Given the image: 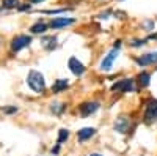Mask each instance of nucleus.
I'll return each instance as SVG.
<instances>
[{"label": "nucleus", "mask_w": 157, "mask_h": 156, "mask_svg": "<svg viewBox=\"0 0 157 156\" xmlns=\"http://www.w3.org/2000/svg\"><path fill=\"white\" fill-rule=\"evenodd\" d=\"M27 85L35 93H44L46 92V81L44 74L38 70H30L27 74Z\"/></svg>", "instance_id": "f257e3e1"}, {"label": "nucleus", "mask_w": 157, "mask_h": 156, "mask_svg": "<svg viewBox=\"0 0 157 156\" xmlns=\"http://www.w3.org/2000/svg\"><path fill=\"white\" fill-rule=\"evenodd\" d=\"M137 81L132 79V77H126V79H120V81H116L110 90L113 93H129V92H135L137 87H135Z\"/></svg>", "instance_id": "f03ea898"}, {"label": "nucleus", "mask_w": 157, "mask_h": 156, "mask_svg": "<svg viewBox=\"0 0 157 156\" xmlns=\"http://www.w3.org/2000/svg\"><path fill=\"white\" fill-rule=\"evenodd\" d=\"M113 129L120 134H129L132 131V118L126 114L118 115L113 122Z\"/></svg>", "instance_id": "7ed1b4c3"}, {"label": "nucleus", "mask_w": 157, "mask_h": 156, "mask_svg": "<svg viewBox=\"0 0 157 156\" xmlns=\"http://www.w3.org/2000/svg\"><path fill=\"white\" fill-rule=\"evenodd\" d=\"M157 120V99L149 98L145 102V112H143V122L146 125H152Z\"/></svg>", "instance_id": "20e7f679"}, {"label": "nucleus", "mask_w": 157, "mask_h": 156, "mask_svg": "<svg viewBox=\"0 0 157 156\" xmlns=\"http://www.w3.org/2000/svg\"><path fill=\"white\" fill-rule=\"evenodd\" d=\"M118 55H120V49L112 47V50L109 52V54H107L105 57L102 58V62H101V65H99V70H101V71H104V73L112 71V66H113L115 60L118 58Z\"/></svg>", "instance_id": "39448f33"}, {"label": "nucleus", "mask_w": 157, "mask_h": 156, "mask_svg": "<svg viewBox=\"0 0 157 156\" xmlns=\"http://www.w3.org/2000/svg\"><path fill=\"white\" fill-rule=\"evenodd\" d=\"M99 107H101L99 101H85L78 106V114H80V117L86 118V117H91L93 114H96L99 110Z\"/></svg>", "instance_id": "423d86ee"}, {"label": "nucleus", "mask_w": 157, "mask_h": 156, "mask_svg": "<svg viewBox=\"0 0 157 156\" xmlns=\"http://www.w3.org/2000/svg\"><path fill=\"white\" fill-rule=\"evenodd\" d=\"M134 62L138 65L140 68H146L151 66V65L157 63V50L155 52H148V54H143L138 57H134Z\"/></svg>", "instance_id": "0eeeda50"}, {"label": "nucleus", "mask_w": 157, "mask_h": 156, "mask_svg": "<svg viewBox=\"0 0 157 156\" xmlns=\"http://www.w3.org/2000/svg\"><path fill=\"white\" fill-rule=\"evenodd\" d=\"M30 43H32V36H29V35H17V36L13 38V41H11V50L13 52H19L24 47H29Z\"/></svg>", "instance_id": "6e6552de"}, {"label": "nucleus", "mask_w": 157, "mask_h": 156, "mask_svg": "<svg viewBox=\"0 0 157 156\" xmlns=\"http://www.w3.org/2000/svg\"><path fill=\"white\" fill-rule=\"evenodd\" d=\"M68 68H69V71L74 74V76H83L85 74V71H86V68H85V65L78 60L77 57H71L69 60H68Z\"/></svg>", "instance_id": "1a4fd4ad"}, {"label": "nucleus", "mask_w": 157, "mask_h": 156, "mask_svg": "<svg viewBox=\"0 0 157 156\" xmlns=\"http://www.w3.org/2000/svg\"><path fill=\"white\" fill-rule=\"evenodd\" d=\"M96 133H98V129L96 128H91V126L78 129V131H77V140H78V144H85L86 140H90L91 137H94Z\"/></svg>", "instance_id": "9d476101"}, {"label": "nucleus", "mask_w": 157, "mask_h": 156, "mask_svg": "<svg viewBox=\"0 0 157 156\" xmlns=\"http://www.w3.org/2000/svg\"><path fill=\"white\" fill-rule=\"evenodd\" d=\"M72 24H75V19H74V18H55V19L50 21L49 27L57 30V29L68 27V25H72Z\"/></svg>", "instance_id": "9b49d317"}, {"label": "nucleus", "mask_w": 157, "mask_h": 156, "mask_svg": "<svg viewBox=\"0 0 157 156\" xmlns=\"http://www.w3.org/2000/svg\"><path fill=\"white\" fill-rule=\"evenodd\" d=\"M68 88H69V81L68 79H57V81H54V84H52V93L60 95Z\"/></svg>", "instance_id": "f8f14e48"}, {"label": "nucleus", "mask_w": 157, "mask_h": 156, "mask_svg": "<svg viewBox=\"0 0 157 156\" xmlns=\"http://www.w3.org/2000/svg\"><path fill=\"white\" fill-rule=\"evenodd\" d=\"M135 81H137V84H138L140 88L149 87V84H151V73H149V71H141V73L137 76Z\"/></svg>", "instance_id": "ddd939ff"}, {"label": "nucleus", "mask_w": 157, "mask_h": 156, "mask_svg": "<svg viewBox=\"0 0 157 156\" xmlns=\"http://www.w3.org/2000/svg\"><path fill=\"white\" fill-rule=\"evenodd\" d=\"M66 109H68V104H66V102H57V101H55V102L50 104V110L54 112L55 115H61Z\"/></svg>", "instance_id": "4468645a"}, {"label": "nucleus", "mask_w": 157, "mask_h": 156, "mask_svg": "<svg viewBox=\"0 0 157 156\" xmlns=\"http://www.w3.org/2000/svg\"><path fill=\"white\" fill-rule=\"evenodd\" d=\"M49 29V25L46 22H36L35 25L30 27V32L35 33V35H41V33H46V30Z\"/></svg>", "instance_id": "2eb2a0df"}, {"label": "nucleus", "mask_w": 157, "mask_h": 156, "mask_svg": "<svg viewBox=\"0 0 157 156\" xmlns=\"http://www.w3.org/2000/svg\"><path fill=\"white\" fill-rule=\"evenodd\" d=\"M57 41H58L57 36H49V38H44L43 40V46L46 50H54L57 47Z\"/></svg>", "instance_id": "dca6fc26"}, {"label": "nucleus", "mask_w": 157, "mask_h": 156, "mask_svg": "<svg viewBox=\"0 0 157 156\" xmlns=\"http://www.w3.org/2000/svg\"><path fill=\"white\" fill-rule=\"evenodd\" d=\"M69 136H71V133H69V129H66V128H61L60 131H58V137H57V144H64L68 139H69Z\"/></svg>", "instance_id": "f3484780"}, {"label": "nucleus", "mask_w": 157, "mask_h": 156, "mask_svg": "<svg viewBox=\"0 0 157 156\" xmlns=\"http://www.w3.org/2000/svg\"><path fill=\"white\" fill-rule=\"evenodd\" d=\"M2 5H3V8H19L21 2L19 0H3Z\"/></svg>", "instance_id": "a211bd4d"}, {"label": "nucleus", "mask_w": 157, "mask_h": 156, "mask_svg": "<svg viewBox=\"0 0 157 156\" xmlns=\"http://www.w3.org/2000/svg\"><path fill=\"white\" fill-rule=\"evenodd\" d=\"M69 8H58V10H46L43 13H46V14H61V13H66Z\"/></svg>", "instance_id": "6ab92c4d"}, {"label": "nucleus", "mask_w": 157, "mask_h": 156, "mask_svg": "<svg viewBox=\"0 0 157 156\" xmlns=\"http://www.w3.org/2000/svg\"><path fill=\"white\" fill-rule=\"evenodd\" d=\"M129 44H130V47H135V49H137V47L145 46V44H146V41H145V40H134V41H130Z\"/></svg>", "instance_id": "aec40b11"}, {"label": "nucleus", "mask_w": 157, "mask_h": 156, "mask_svg": "<svg viewBox=\"0 0 157 156\" xmlns=\"http://www.w3.org/2000/svg\"><path fill=\"white\" fill-rule=\"evenodd\" d=\"M2 110H3V114L11 115V114H16V112H17V107H16V106H8V107H3Z\"/></svg>", "instance_id": "412c9836"}, {"label": "nucleus", "mask_w": 157, "mask_h": 156, "mask_svg": "<svg viewBox=\"0 0 157 156\" xmlns=\"http://www.w3.org/2000/svg\"><path fill=\"white\" fill-rule=\"evenodd\" d=\"M113 14H115V18L121 19V21H123V19H126V13H124V11H115Z\"/></svg>", "instance_id": "4be33fe9"}, {"label": "nucleus", "mask_w": 157, "mask_h": 156, "mask_svg": "<svg viewBox=\"0 0 157 156\" xmlns=\"http://www.w3.org/2000/svg\"><path fill=\"white\" fill-rule=\"evenodd\" d=\"M30 8H32V6H30V5H29V3H21V5H19V8H17V10H19V11H29V10H30Z\"/></svg>", "instance_id": "5701e85b"}, {"label": "nucleus", "mask_w": 157, "mask_h": 156, "mask_svg": "<svg viewBox=\"0 0 157 156\" xmlns=\"http://www.w3.org/2000/svg\"><path fill=\"white\" fill-rule=\"evenodd\" d=\"M60 148H61V145H60V144H55V147H52L50 153H52V154H58V153H60Z\"/></svg>", "instance_id": "b1692460"}, {"label": "nucleus", "mask_w": 157, "mask_h": 156, "mask_svg": "<svg viewBox=\"0 0 157 156\" xmlns=\"http://www.w3.org/2000/svg\"><path fill=\"white\" fill-rule=\"evenodd\" d=\"M145 27H146L148 32L152 30V27H154V21H146V22H145Z\"/></svg>", "instance_id": "393cba45"}, {"label": "nucleus", "mask_w": 157, "mask_h": 156, "mask_svg": "<svg viewBox=\"0 0 157 156\" xmlns=\"http://www.w3.org/2000/svg\"><path fill=\"white\" fill-rule=\"evenodd\" d=\"M110 10H107V11H104L102 14H99V19H109V16H110Z\"/></svg>", "instance_id": "a878e982"}, {"label": "nucleus", "mask_w": 157, "mask_h": 156, "mask_svg": "<svg viewBox=\"0 0 157 156\" xmlns=\"http://www.w3.org/2000/svg\"><path fill=\"white\" fill-rule=\"evenodd\" d=\"M121 43H123L121 40H116V41L113 43V47H115V49H120V47H121Z\"/></svg>", "instance_id": "bb28decb"}, {"label": "nucleus", "mask_w": 157, "mask_h": 156, "mask_svg": "<svg viewBox=\"0 0 157 156\" xmlns=\"http://www.w3.org/2000/svg\"><path fill=\"white\" fill-rule=\"evenodd\" d=\"M148 40H157V33H152V35H149V36H148Z\"/></svg>", "instance_id": "cd10ccee"}, {"label": "nucleus", "mask_w": 157, "mask_h": 156, "mask_svg": "<svg viewBox=\"0 0 157 156\" xmlns=\"http://www.w3.org/2000/svg\"><path fill=\"white\" fill-rule=\"evenodd\" d=\"M30 3H41V2H44V0H29Z\"/></svg>", "instance_id": "c85d7f7f"}, {"label": "nucleus", "mask_w": 157, "mask_h": 156, "mask_svg": "<svg viewBox=\"0 0 157 156\" xmlns=\"http://www.w3.org/2000/svg\"><path fill=\"white\" fill-rule=\"evenodd\" d=\"M88 156H104V154H101V153H91V154H88Z\"/></svg>", "instance_id": "c756f323"}]
</instances>
